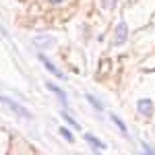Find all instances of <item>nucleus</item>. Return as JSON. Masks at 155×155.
Segmentation results:
<instances>
[{
  "label": "nucleus",
  "instance_id": "obj_7",
  "mask_svg": "<svg viewBox=\"0 0 155 155\" xmlns=\"http://www.w3.org/2000/svg\"><path fill=\"white\" fill-rule=\"evenodd\" d=\"M85 141L91 145V147H97V149H106V143H101L99 139H95L93 134H85Z\"/></svg>",
  "mask_w": 155,
  "mask_h": 155
},
{
  "label": "nucleus",
  "instance_id": "obj_4",
  "mask_svg": "<svg viewBox=\"0 0 155 155\" xmlns=\"http://www.w3.org/2000/svg\"><path fill=\"white\" fill-rule=\"evenodd\" d=\"M39 60H41V64H44V66H46V68H48V71L52 72V74H56L58 79H64V77H62V72H60L58 68H56V66H54V64L50 62V58H46L44 54H39Z\"/></svg>",
  "mask_w": 155,
  "mask_h": 155
},
{
  "label": "nucleus",
  "instance_id": "obj_1",
  "mask_svg": "<svg viewBox=\"0 0 155 155\" xmlns=\"http://www.w3.org/2000/svg\"><path fill=\"white\" fill-rule=\"evenodd\" d=\"M0 104L8 106V107L12 110V112H15V114H19V116H23V118H31V114H29V112H27V110H25L23 106H19L17 101H12L11 97H4V95H0Z\"/></svg>",
  "mask_w": 155,
  "mask_h": 155
},
{
  "label": "nucleus",
  "instance_id": "obj_2",
  "mask_svg": "<svg viewBox=\"0 0 155 155\" xmlns=\"http://www.w3.org/2000/svg\"><path fill=\"white\" fill-rule=\"evenodd\" d=\"M126 37H128V27H126V23H120L118 27H116V37H114L116 46H122V44L126 41Z\"/></svg>",
  "mask_w": 155,
  "mask_h": 155
},
{
  "label": "nucleus",
  "instance_id": "obj_13",
  "mask_svg": "<svg viewBox=\"0 0 155 155\" xmlns=\"http://www.w3.org/2000/svg\"><path fill=\"white\" fill-rule=\"evenodd\" d=\"M143 149H145V153H143V155H155V151L151 149V147H149V145H143Z\"/></svg>",
  "mask_w": 155,
  "mask_h": 155
},
{
  "label": "nucleus",
  "instance_id": "obj_14",
  "mask_svg": "<svg viewBox=\"0 0 155 155\" xmlns=\"http://www.w3.org/2000/svg\"><path fill=\"white\" fill-rule=\"evenodd\" d=\"M52 4H60V2H64V0H50Z\"/></svg>",
  "mask_w": 155,
  "mask_h": 155
},
{
  "label": "nucleus",
  "instance_id": "obj_3",
  "mask_svg": "<svg viewBox=\"0 0 155 155\" xmlns=\"http://www.w3.org/2000/svg\"><path fill=\"white\" fill-rule=\"evenodd\" d=\"M137 110H139V114H143V116H151V112H153V101H151V99H139Z\"/></svg>",
  "mask_w": 155,
  "mask_h": 155
},
{
  "label": "nucleus",
  "instance_id": "obj_8",
  "mask_svg": "<svg viewBox=\"0 0 155 155\" xmlns=\"http://www.w3.org/2000/svg\"><path fill=\"white\" fill-rule=\"evenodd\" d=\"M110 118H112V120H114V122H116V126H118V128H120V132H122V134H128V130H126V126H124V122H122V120H120L118 116H114V114H112Z\"/></svg>",
  "mask_w": 155,
  "mask_h": 155
},
{
  "label": "nucleus",
  "instance_id": "obj_9",
  "mask_svg": "<svg viewBox=\"0 0 155 155\" xmlns=\"http://www.w3.org/2000/svg\"><path fill=\"white\" fill-rule=\"evenodd\" d=\"M87 101H89L91 106L95 107L97 112H101V110H104V106H101V104H99V101H97V99H95V97H93V95H87Z\"/></svg>",
  "mask_w": 155,
  "mask_h": 155
},
{
  "label": "nucleus",
  "instance_id": "obj_6",
  "mask_svg": "<svg viewBox=\"0 0 155 155\" xmlns=\"http://www.w3.org/2000/svg\"><path fill=\"white\" fill-rule=\"evenodd\" d=\"M48 89H50V91H54V93H56V97H58L60 101H62V104L66 106V93H64V91H62L60 87H56L54 83H48Z\"/></svg>",
  "mask_w": 155,
  "mask_h": 155
},
{
  "label": "nucleus",
  "instance_id": "obj_12",
  "mask_svg": "<svg viewBox=\"0 0 155 155\" xmlns=\"http://www.w3.org/2000/svg\"><path fill=\"white\" fill-rule=\"evenodd\" d=\"M60 134H62V137H64V139H66L68 143H72V134L66 130V128H60Z\"/></svg>",
  "mask_w": 155,
  "mask_h": 155
},
{
  "label": "nucleus",
  "instance_id": "obj_10",
  "mask_svg": "<svg viewBox=\"0 0 155 155\" xmlns=\"http://www.w3.org/2000/svg\"><path fill=\"white\" fill-rule=\"evenodd\" d=\"M116 2H118V0H101V6H104L106 11H112V8L116 6Z\"/></svg>",
  "mask_w": 155,
  "mask_h": 155
},
{
  "label": "nucleus",
  "instance_id": "obj_5",
  "mask_svg": "<svg viewBox=\"0 0 155 155\" xmlns=\"http://www.w3.org/2000/svg\"><path fill=\"white\" fill-rule=\"evenodd\" d=\"M35 46L37 48H52L54 46V37H50V35H46V37H35Z\"/></svg>",
  "mask_w": 155,
  "mask_h": 155
},
{
  "label": "nucleus",
  "instance_id": "obj_11",
  "mask_svg": "<svg viewBox=\"0 0 155 155\" xmlns=\"http://www.w3.org/2000/svg\"><path fill=\"white\" fill-rule=\"evenodd\" d=\"M62 118L66 120V122H68V124H71V126H74V128H79V124H77V122H74V120H72L71 116H68V114H66V112H62Z\"/></svg>",
  "mask_w": 155,
  "mask_h": 155
}]
</instances>
